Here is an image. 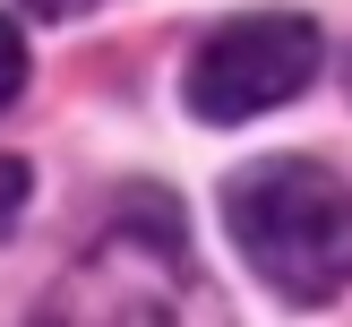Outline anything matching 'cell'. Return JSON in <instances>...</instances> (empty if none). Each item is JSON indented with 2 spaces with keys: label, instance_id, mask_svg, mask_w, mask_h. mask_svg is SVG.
<instances>
[{
  "label": "cell",
  "instance_id": "obj_1",
  "mask_svg": "<svg viewBox=\"0 0 352 327\" xmlns=\"http://www.w3.org/2000/svg\"><path fill=\"white\" fill-rule=\"evenodd\" d=\"M223 224H232L250 275L284 302H336L352 284V181L309 155H258L223 181Z\"/></svg>",
  "mask_w": 352,
  "mask_h": 327
},
{
  "label": "cell",
  "instance_id": "obj_2",
  "mask_svg": "<svg viewBox=\"0 0 352 327\" xmlns=\"http://www.w3.org/2000/svg\"><path fill=\"white\" fill-rule=\"evenodd\" d=\"M189 258H181V215L164 198H129L120 224L43 293L34 327H181Z\"/></svg>",
  "mask_w": 352,
  "mask_h": 327
},
{
  "label": "cell",
  "instance_id": "obj_3",
  "mask_svg": "<svg viewBox=\"0 0 352 327\" xmlns=\"http://www.w3.org/2000/svg\"><path fill=\"white\" fill-rule=\"evenodd\" d=\"M318 61H327V43H318L309 17H284V9L232 17V26H215L198 52H189L181 95H189L198 120H258V112H275V103L309 95Z\"/></svg>",
  "mask_w": 352,
  "mask_h": 327
},
{
  "label": "cell",
  "instance_id": "obj_4",
  "mask_svg": "<svg viewBox=\"0 0 352 327\" xmlns=\"http://www.w3.org/2000/svg\"><path fill=\"white\" fill-rule=\"evenodd\" d=\"M26 198H34V172L17 164V155H0V233H9V224L26 215Z\"/></svg>",
  "mask_w": 352,
  "mask_h": 327
},
{
  "label": "cell",
  "instance_id": "obj_5",
  "mask_svg": "<svg viewBox=\"0 0 352 327\" xmlns=\"http://www.w3.org/2000/svg\"><path fill=\"white\" fill-rule=\"evenodd\" d=\"M17 86H26V43H17V26L0 17V112L17 103Z\"/></svg>",
  "mask_w": 352,
  "mask_h": 327
},
{
  "label": "cell",
  "instance_id": "obj_6",
  "mask_svg": "<svg viewBox=\"0 0 352 327\" xmlns=\"http://www.w3.org/2000/svg\"><path fill=\"white\" fill-rule=\"evenodd\" d=\"M34 17H86V9H103V0H26Z\"/></svg>",
  "mask_w": 352,
  "mask_h": 327
}]
</instances>
